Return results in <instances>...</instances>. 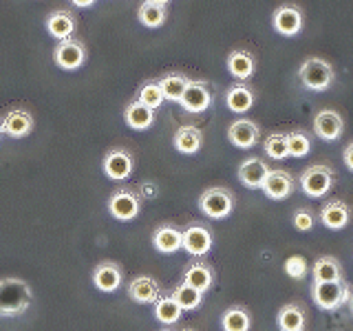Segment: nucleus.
<instances>
[{
  "instance_id": "1",
  "label": "nucleus",
  "mask_w": 353,
  "mask_h": 331,
  "mask_svg": "<svg viewBox=\"0 0 353 331\" xmlns=\"http://www.w3.org/2000/svg\"><path fill=\"white\" fill-rule=\"evenodd\" d=\"M31 287L27 281L16 279V276H7L0 279V316L16 318L22 316L31 305Z\"/></svg>"
},
{
  "instance_id": "2",
  "label": "nucleus",
  "mask_w": 353,
  "mask_h": 331,
  "mask_svg": "<svg viewBox=\"0 0 353 331\" xmlns=\"http://www.w3.org/2000/svg\"><path fill=\"white\" fill-rule=\"evenodd\" d=\"M349 296H351V287L349 283L342 279V281H329V283H316L312 285V298L314 303L325 309V312H336L345 303H349Z\"/></svg>"
},
{
  "instance_id": "3",
  "label": "nucleus",
  "mask_w": 353,
  "mask_h": 331,
  "mask_svg": "<svg viewBox=\"0 0 353 331\" xmlns=\"http://www.w3.org/2000/svg\"><path fill=\"white\" fill-rule=\"evenodd\" d=\"M298 77L309 91H327L334 84V66L323 58H307L298 69Z\"/></svg>"
},
{
  "instance_id": "4",
  "label": "nucleus",
  "mask_w": 353,
  "mask_h": 331,
  "mask_svg": "<svg viewBox=\"0 0 353 331\" xmlns=\"http://www.w3.org/2000/svg\"><path fill=\"white\" fill-rule=\"evenodd\" d=\"M199 210L208 219H225L234 210V197L225 188H208L199 197Z\"/></svg>"
},
{
  "instance_id": "5",
  "label": "nucleus",
  "mask_w": 353,
  "mask_h": 331,
  "mask_svg": "<svg viewBox=\"0 0 353 331\" xmlns=\"http://www.w3.org/2000/svg\"><path fill=\"white\" fill-rule=\"evenodd\" d=\"M331 188H334V170H331L329 166H323V163L309 166L301 174V190L307 197L320 199L327 192H331Z\"/></svg>"
},
{
  "instance_id": "6",
  "label": "nucleus",
  "mask_w": 353,
  "mask_h": 331,
  "mask_svg": "<svg viewBox=\"0 0 353 331\" xmlns=\"http://www.w3.org/2000/svg\"><path fill=\"white\" fill-rule=\"evenodd\" d=\"M141 210V199L135 190L119 188L108 199V212L117 221H132Z\"/></svg>"
},
{
  "instance_id": "7",
  "label": "nucleus",
  "mask_w": 353,
  "mask_h": 331,
  "mask_svg": "<svg viewBox=\"0 0 353 331\" xmlns=\"http://www.w3.org/2000/svg\"><path fill=\"white\" fill-rule=\"evenodd\" d=\"M181 250H185L190 257L201 259L212 250V232L203 223H190L181 230Z\"/></svg>"
},
{
  "instance_id": "8",
  "label": "nucleus",
  "mask_w": 353,
  "mask_h": 331,
  "mask_svg": "<svg viewBox=\"0 0 353 331\" xmlns=\"http://www.w3.org/2000/svg\"><path fill=\"white\" fill-rule=\"evenodd\" d=\"M132 154L124 148H110L102 161L104 174L113 181H126L132 174Z\"/></svg>"
},
{
  "instance_id": "9",
  "label": "nucleus",
  "mask_w": 353,
  "mask_h": 331,
  "mask_svg": "<svg viewBox=\"0 0 353 331\" xmlns=\"http://www.w3.org/2000/svg\"><path fill=\"white\" fill-rule=\"evenodd\" d=\"M53 60L55 64L60 66V69L64 71H75V69H80V66L84 64L86 60V49H84V44L80 40H64L60 42L58 47H55L53 51Z\"/></svg>"
},
{
  "instance_id": "10",
  "label": "nucleus",
  "mask_w": 353,
  "mask_h": 331,
  "mask_svg": "<svg viewBox=\"0 0 353 331\" xmlns=\"http://www.w3.org/2000/svg\"><path fill=\"white\" fill-rule=\"evenodd\" d=\"M121 281H124V272L117 263L113 261H102L95 265L93 270V285L97 292L102 294H113L121 287Z\"/></svg>"
},
{
  "instance_id": "11",
  "label": "nucleus",
  "mask_w": 353,
  "mask_h": 331,
  "mask_svg": "<svg viewBox=\"0 0 353 331\" xmlns=\"http://www.w3.org/2000/svg\"><path fill=\"white\" fill-rule=\"evenodd\" d=\"M261 190L265 197L272 201H283L294 192V179L287 170H270V174L265 177V181L261 185Z\"/></svg>"
},
{
  "instance_id": "12",
  "label": "nucleus",
  "mask_w": 353,
  "mask_h": 331,
  "mask_svg": "<svg viewBox=\"0 0 353 331\" xmlns=\"http://www.w3.org/2000/svg\"><path fill=\"white\" fill-rule=\"evenodd\" d=\"M272 22L281 36H296L303 29V11L296 5H281L274 11Z\"/></svg>"
},
{
  "instance_id": "13",
  "label": "nucleus",
  "mask_w": 353,
  "mask_h": 331,
  "mask_svg": "<svg viewBox=\"0 0 353 331\" xmlns=\"http://www.w3.org/2000/svg\"><path fill=\"white\" fill-rule=\"evenodd\" d=\"M0 126H3V135L11 139L27 137L33 130V115L25 108H11L5 115V119L0 121Z\"/></svg>"
},
{
  "instance_id": "14",
  "label": "nucleus",
  "mask_w": 353,
  "mask_h": 331,
  "mask_svg": "<svg viewBox=\"0 0 353 331\" xmlns=\"http://www.w3.org/2000/svg\"><path fill=\"white\" fill-rule=\"evenodd\" d=\"M342 130H345V119L338 113V110L325 108L314 117V132L318 137H323L327 141H336Z\"/></svg>"
},
{
  "instance_id": "15",
  "label": "nucleus",
  "mask_w": 353,
  "mask_h": 331,
  "mask_svg": "<svg viewBox=\"0 0 353 331\" xmlns=\"http://www.w3.org/2000/svg\"><path fill=\"white\" fill-rule=\"evenodd\" d=\"M179 104L188 113H203V110H208L210 104H212V93H210L205 82H196V80L188 82V88Z\"/></svg>"
},
{
  "instance_id": "16",
  "label": "nucleus",
  "mask_w": 353,
  "mask_h": 331,
  "mask_svg": "<svg viewBox=\"0 0 353 331\" xmlns=\"http://www.w3.org/2000/svg\"><path fill=\"white\" fill-rule=\"evenodd\" d=\"M128 296L130 301H135L139 305H154L157 298L161 296V287L159 283L152 279V276H137L128 283Z\"/></svg>"
},
{
  "instance_id": "17",
  "label": "nucleus",
  "mask_w": 353,
  "mask_h": 331,
  "mask_svg": "<svg viewBox=\"0 0 353 331\" xmlns=\"http://www.w3.org/2000/svg\"><path fill=\"white\" fill-rule=\"evenodd\" d=\"M259 126L250 119H236L234 124H230L228 128V139L234 143L236 148L248 150L252 146H256L259 141Z\"/></svg>"
},
{
  "instance_id": "18",
  "label": "nucleus",
  "mask_w": 353,
  "mask_h": 331,
  "mask_svg": "<svg viewBox=\"0 0 353 331\" xmlns=\"http://www.w3.org/2000/svg\"><path fill=\"white\" fill-rule=\"evenodd\" d=\"M181 283L190 285V287H194V290L201 292V294H205L210 287L214 285V272H212V268H210L208 263L194 261V263H190L183 270V281Z\"/></svg>"
},
{
  "instance_id": "19",
  "label": "nucleus",
  "mask_w": 353,
  "mask_h": 331,
  "mask_svg": "<svg viewBox=\"0 0 353 331\" xmlns=\"http://www.w3.org/2000/svg\"><path fill=\"white\" fill-rule=\"evenodd\" d=\"M268 174H270L268 163L259 157H250L239 166V181L245 188H261Z\"/></svg>"
},
{
  "instance_id": "20",
  "label": "nucleus",
  "mask_w": 353,
  "mask_h": 331,
  "mask_svg": "<svg viewBox=\"0 0 353 331\" xmlns=\"http://www.w3.org/2000/svg\"><path fill=\"white\" fill-rule=\"evenodd\" d=\"M351 221V208L345 201H329L320 210V223L327 230H342Z\"/></svg>"
},
{
  "instance_id": "21",
  "label": "nucleus",
  "mask_w": 353,
  "mask_h": 331,
  "mask_svg": "<svg viewBox=\"0 0 353 331\" xmlns=\"http://www.w3.org/2000/svg\"><path fill=\"white\" fill-rule=\"evenodd\" d=\"M276 325H279L281 331H305L307 325V314L301 305L290 303L283 305L276 314Z\"/></svg>"
},
{
  "instance_id": "22",
  "label": "nucleus",
  "mask_w": 353,
  "mask_h": 331,
  "mask_svg": "<svg viewBox=\"0 0 353 331\" xmlns=\"http://www.w3.org/2000/svg\"><path fill=\"white\" fill-rule=\"evenodd\" d=\"M152 245L161 254H174L181 250V230L174 225H159L152 232Z\"/></svg>"
},
{
  "instance_id": "23",
  "label": "nucleus",
  "mask_w": 353,
  "mask_h": 331,
  "mask_svg": "<svg viewBox=\"0 0 353 331\" xmlns=\"http://www.w3.org/2000/svg\"><path fill=\"white\" fill-rule=\"evenodd\" d=\"M254 69H256V62H254V55L250 51H232L228 55V71L232 77L236 80H250L254 75Z\"/></svg>"
},
{
  "instance_id": "24",
  "label": "nucleus",
  "mask_w": 353,
  "mask_h": 331,
  "mask_svg": "<svg viewBox=\"0 0 353 331\" xmlns=\"http://www.w3.org/2000/svg\"><path fill=\"white\" fill-rule=\"evenodd\" d=\"M47 31L53 38H58L60 42L71 40V36L75 33V18L69 14V11H53V14L47 18Z\"/></svg>"
},
{
  "instance_id": "25",
  "label": "nucleus",
  "mask_w": 353,
  "mask_h": 331,
  "mask_svg": "<svg viewBox=\"0 0 353 331\" xmlns=\"http://www.w3.org/2000/svg\"><path fill=\"white\" fill-rule=\"evenodd\" d=\"M172 141H174V148L181 154H194L199 152V148H201V143H203V132L196 126H181L174 132Z\"/></svg>"
},
{
  "instance_id": "26",
  "label": "nucleus",
  "mask_w": 353,
  "mask_h": 331,
  "mask_svg": "<svg viewBox=\"0 0 353 331\" xmlns=\"http://www.w3.org/2000/svg\"><path fill=\"white\" fill-rule=\"evenodd\" d=\"M124 119H126V124L132 128V130H146L152 126V121H154V110L148 108V106H143L141 102H130L124 110Z\"/></svg>"
},
{
  "instance_id": "27",
  "label": "nucleus",
  "mask_w": 353,
  "mask_h": 331,
  "mask_svg": "<svg viewBox=\"0 0 353 331\" xmlns=\"http://www.w3.org/2000/svg\"><path fill=\"white\" fill-rule=\"evenodd\" d=\"M225 104L232 113H248V110L254 106V93L252 88H248L245 84H234L228 88L225 93Z\"/></svg>"
},
{
  "instance_id": "28",
  "label": "nucleus",
  "mask_w": 353,
  "mask_h": 331,
  "mask_svg": "<svg viewBox=\"0 0 353 331\" xmlns=\"http://www.w3.org/2000/svg\"><path fill=\"white\" fill-rule=\"evenodd\" d=\"M312 274L316 283L342 281V265L334 257H320L312 265Z\"/></svg>"
},
{
  "instance_id": "29",
  "label": "nucleus",
  "mask_w": 353,
  "mask_h": 331,
  "mask_svg": "<svg viewBox=\"0 0 353 331\" xmlns=\"http://www.w3.org/2000/svg\"><path fill=\"white\" fill-rule=\"evenodd\" d=\"M221 327H223V331H250L252 316L248 314L245 307L234 305L225 309L223 316H221Z\"/></svg>"
},
{
  "instance_id": "30",
  "label": "nucleus",
  "mask_w": 353,
  "mask_h": 331,
  "mask_svg": "<svg viewBox=\"0 0 353 331\" xmlns=\"http://www.w3.org/2000/svg\"><path fill=\"white\" fill-rule=\"evenodd\" d=\"M188 77L181 75V73H168L163 75L159 80V88L163 93V99H168V102H181V97L188 88Z\"/></svg>"
},
{
  "instance_id": "31",
  "label": "nucleus",
  "mask_w": 353,
  "mask_h": 331,
  "mask_svg": "<svg viewBox=\"0 0 353 331\" xmlns=\"http://www.w3.org/2000/svg\"><path fill=\"white\" fill-rule=\"evenodd\" d=\"M183 309L176 305L172 296H159L157 303H154V318L159 320L161 325H174L181 320Z\"/></svg>"
},
{
  "instance_id": "32",
  "label": "nucleus",
  "mask_w": 353,
  "mask_h": 331,
  "mask_svg": "<svg viewBox=\"0 0 353 331\" xmlns=\"http://www.w3.org/2000/svg\"><path fill=\"white\" fill-rule=\"evenodd\" d=\"M170 296L174 298L176 305H179L183 312H192V309H199V307H201V303H203V294L199 292V290H194V287L185 285V283L176 285Z\"/></svg>"
},
{
  "instance_id": "33",
  "label": "nucleus",
  "mask_w": 353,
  "mask_h": 331,
  "mask_svg": "<svg viewBox=\"0 0 353 331\" xmlns=\"http://www.w3.org/2000/svg\"><path fill=\"white\" fill-rule=\"evenodd\" d=\"M137 18L143 27L148 29H154V27H161L165 22V7L161 5H154V3H141L139 9H137Z\"/></svg>"
},
{
  "instance_id": "34",
  "label": "nucleus",
  "mask_w": 353,
  "mask_h": 331,
  "mask_svg": "<svg viewBox=\"0 0 353 331\" xmlns=\"http://www.w3.org/2000/svg\"><path fill=\"white\" fill-rule=\"evenodd\" d=\"M137 102H141L143 106H148L152 110H157L163 104V93H161V88H159V82L141 84V88L137 91Z\"/></svg>"
},
{
  "instance_id": "35",
  "label": "nucleus",
  "mask_w": 353,
  "mask_h": 331,
  "mask_svg": "<svg viewBox=\"0 0 353 331\" xmlns=\"http://www.w3.org/2000/svg\"><path fill=\"white\" fill-rule=\"evenodd\" d=\"M287 150H290L292 157H307L309 150H312V139L307 137V132L303 130H294L287 135Z\"/></svg>"
},
{
  "instance_id": "36",
  "label": "nucleus",
  "mask_w": 353,
  "mask_h": 331,
  "mask_svg": "<svg viewBox=\"0 0 353 331\" xmlns=\"http://www.w3.org/2000/svg\"><path fill=\"white\" fill-rule=\"evenodd\" d=\"M265 148V154L272 159H285L290 157V150H287V135L285 132H274V135H270L268 139H265L263 143Z\"/></svg>"
},
{
  "instance_id": "37",
  "label": "nucleus",
  "mask_w": 353,
  "mask_h": 331,
  "mask_svg": "<svg viewBox=\"0 0 353 331\" xmlns=\"http://www.w3.org/2000/svg\"><path fill=\"white\" fill-rule=\"evenodd\" d=\"M307 272H309V263L305 257H301V254H294V257L285 261V274L290 276V279L301 281L307 276Z\"/></svg>"
},
{
  "instance_id": "38",
  "label": "nucleus",
  "mask_w": 353,
  "mask_h": 331,
  "mask_svg": "<svg viewBox=\"0 0 353 331\" xmlns=\"http://www.w3.org/2000/svg\"><path fill=\"white\" fill-rule=\"evenodd\" d=\"M314 221H316L314 212H309V210H305V208L296 210L294 217H292V223L298 232H309L314 228Z\"/></svg>"
},
{
  "instance_id": "39",
  "label": "nucleus",
  "mask_w": 353,
  "mask_h": 331,
  "mask_svg": "<svg viewBox=\"0 0 353 331\" xmlns=\"http://www.w3.org/2000/svg\"><path fill=\"white\" fill-rule=\"evenodd\" d=\"M345 166L353 172V143H349V146L345 148Z\"/></svg>"
},
{
  "instance_id": "40",
  "label": "nucleus",
  "mask_w": 353,
  "mask_h": 331,
  "mask_svg": "<svg viewBox=\"0 0 353 331\" xmlns=\"http://www.w3.org/2000/svg\"><path fill=\"white\" fill-rule=\"evenodd\" d=\"M71 3H73L75 7H82V9H86V7L95 5V0H71Z\"/></svg>"
},
{
  "instance_id": "41",
  "label": "nucleus",
  "mask_w": 353,
  "mask_h": 331,
  "mask_svg": "<svg viewBox=\"0 0 353 331\" xmlns=\"http://www.w3.org/2000/svg\"><path fill=\"white\" fill-rule=\"evenodd\" d=\"M148 3H154V5H161V7H165L170 3V0H148Z\"/></svg>"
},
{
  "instance_id": "42",
  "label": "nucleus",
  "mask_w": 353,
  "mask_h": 331,
  "mask_svg": "<svg viewBox=\"0 0 353 331\" xmlns=\"http://www.w3.org/2000/svg\"><path fill=\"white\" fill-rule=\"evenodd\" d=\"M349 307H351V314H353V292H351V296H349Z\"/></svg>"
},
{
  "instance_id": "43",
  "label": "nucleus",
  "mask_w": 353,
  "mask_h": 331,
  "mask_svg": "<svg viewBox=\"0 0 353 331\" xmlns=\"http://www.w3.org/2000/svg\"><path fill=\"white\" fill-rule=\"evenodd\" d=\"M0 137H3V126H0Z\"/></svg>"
},
{
  "instance_id": "44",
  "label": "nucleus",
  "mask_w": 353,
  "mask_h": 331,
  "mask_svg": "<svg viewBox=\"0 0 353 331\" xmlns=\"http://www.w3.org/2000/svg\"><path fill=\"white\" fill-rule=\"evenodd\" d=\"M161 331H170V329H161Z\"/></svg>"
},
{
  "instance_id": "45",
  "label": "nucleus",
  "mask_w": 353,
  "mask_h": 331,
  "mask_svg": "<svg viewBox=\"0 0 353 331\" xmlns=\"http://www.w3.org/2000/svg\"><path fill=\"white\" fill-rule=\"evenodd\" d=\"M183 331H192V329H183Z\"/></svg>"
}]
</instances>
